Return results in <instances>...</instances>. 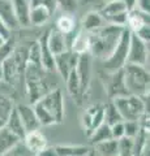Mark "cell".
<instances>
[{"label": "cell", "mask_w": 150, "mask_h": 156, "mask_svg": "<svg viewBox=\"0 0 150 156\" xmlns=\"http://www.w3.org/2000/svg\"><path fill=\"white\" fill-rule=\"evenodd\" d=\"M31 156H38V155H31Z\"/></svg>", "instance_id": "49"}, {"label": "cell", "mask_w": 150, "mask_h": 156, "mask_svg": "<svg viewBox=\"0 0 150 156\" xmlns=\"http://www.w3.org/2000/svg\"><path fill=\"white\" fill-rule=\"evenodd\" d=\"M18 142H21V139L11 133L5 126L0 128V156H3L7 151L14 147Z\"/></svg>", "instance_id": "25"}, {"label": "cell", "mask_w": 150, "mask_h": 156, "mask_svg": "<svg viewBox=\"0 0 150 156\" xmlns=\"http://www.w3.org/2000/svg\"><path fill=\"white\" fill-rule=\"evenodd\" d=\"M26 62V61H25ZM25 62L22 64L21 55L18 52H11L4 60L2 61V70H3V81H5L9 85H14L20 80L18 77L24 76L25 70Z\"/></svg>", "instance_id": "8"}, {"label": "cell", "mask_w": 150, "mask_h": 156, "mask_svg": "<svg viewBox=\"0 0 150 156\" xmlns=\"http://www.w3.org/2000/svg\"><path fill=\"white\" fill-rule=\"evenodd\" d=\"M4 126H5L11 133H13L16 136H18L21 140L24 139V136L26 135V131H25V129H24V125L21 122L20 117H18V113H17L16 108H13L12 112L9 113V116L7 117Z\"/></svg>", "instance_id": "22"}, {"label": "cell", "mask_w": 150, "mask_h": 156, "mask_svg": "<svg viewBox=\"0 0 150 156\" xmlns=\"http://www.w3.org/2000/svg\"><path fill=\"white\" fill-rule=\"evenodd\" d=\"M47 31L48 30H46L38 39V44H39V51H41V64L46 72H54L55 70L54 55L51 53L50 48L47 46Z\"/></svg>", "instance_id": "19"}, {"label": "cell", "mask_w": 150, "mask_h": 156, "mask_svg": "<svg viewBox=\"0 0 150 156\" xmlns=\"http://www.w3.org/2000/svg\"><path fill=\"white\" fill-rule=\"evenodd\" d=\"M33 108L41 126L59 124L64 119V96L60 89H52L39 98Z\"/></svg>", "instance_id": "1"}, {"label": "cell", "mask_w": 150, "mask_h": 156, "mask_svg": "<svg viewBox=\"0 0 150 156\" xmlns=\"http://www.w3.org/2000/svg\"><path fill=\"white\" fill-rule=\"evenodd\" d=\"M22 142H24V144L26 146V148L30 151L33 155L39 154L41 151L47 146L46 136L41 133L39 129L26 133V135L24 136V139H22Z\"/></svg>", "instance_id": "16"}, {"label": "cell", "mask_w": 150, "mask_h": 156, "mask_svg": "<svg viewBox=\"0 0 150 156\" xmlns=\"http://www.w3.org/2000/svg\"><path fill=\"white\" fill-rule=\"evenodd\" d=\"M65 83H67V90H68L69 95L73 98V100L77 101V104H81V100H82V94H81V86H80V80H79V76H77V72H76V68L72 69L69 76L67 77L65 80Z\"/></svg>", "instance_id": "24"}, {"label": "cell", "mask_w": 150, "mask_h": 156, "mask_svg": "<svg viewBox=\"0 0 150 156\" xmlns=\"http://www.w3.org/2000/svg\"><path fill=\"white\" fill-rule=\"evenodd\" d=\"M59 156H88L90 148L86 146H56Z\"/></svg>", "instance_id": "28"}, {"label": "cell", "mask_w": 150, "mask_h": 156, "mask_svg": "<svg viewBox=\"0 0 150 156\" xmlns=\"http://www.w3.org/2000/svg\"><path fill=\"white\" fill-rule=\"evenodd\" d=\"M111 138H112V136H111L110 126L106 122H103L102 125H99L98 128L89 135V142L95 146V144H98L101 142H103V140H107V139H111Z\"/></svg>", "instance_id": "29"}, {"label": "cell", "mask_w": 150, "mask_h": 156, "mask_svg": "<svg viewBox=\"0 0 150 156\" xmlns=\"http://www.w3.org/2000/svg\"><path fill=\"white\" fill-rule=\"evenodd\" d=\"M107 2H108V0H107Z\"/></svg>", "instance_id": "50"}, {"label": "cell", "mask_w": 150, "mask_h": 156, "mask_svg": "<svg viewBox=\"0 0 150 156\" xmlns=\"http://www.w3.org/2000/svg\"><path fill=\"white\" fill-rule=\"evenodd\" d=\"M47 72L42 66L31 64V62H25V70H24V78H25V85H26V92L31 103L42 98L48 91L52 89L48 87L46 76Z\"/></svg>", "instance_id": "3"}, {"label": "cell", "mask_w": 150, "mask_h": 156, "mask_svg": "<svg viewBox=\"0 0 150 156\" xmlns=\"http://www.w3.org/2000/svg\"><path fill=\"white\" fill-rule=\"evenodd\" d=\"M133 155V138L123 136L118 139V156H132Z\"/></svg>", "instance_id": "32"}, {"label": "cell", "mask_w": 150, "mask_h": 156, "mask_svg": "<svg viewBox=\"0 0 150 156\" xmlns=\"http://www.w3.org/2000/svg\"><path fill=\"white\" fill-rule=\"evenodd\" d=\"M29 3H30V7L42 5L47 8L51 14H54L57 11V0H29Z\"/></svg>", "instance_id": "38"}, {"label": "cell", "mask_w": 150, "mask_h": 156, "mask_svg": "<svg viewBox=\"0 0 150 156\" xmlns=\"http://www.w3.org/2000/svg\"><path fill=\"white\" fill-rule=\"evenodd\" d=\"M89 48H90V33L80 29L68 43V50L77 53V55H81V53L89 52Z\"/></svg>", "instance_id": "17"}, {"label": "cell", "mask_w": 150, "mask_h": 156, "mask_svg": "<svg viewBox=\"0 0 150 156\" xmlns=\"http://www.w3.org/2000/svg\"><path fill=\"white\" fill-rule=\"evenodd\" d=\"M75 27H76V21L72 14L63 13L61 16L56 20V30H59L61 34H64V35L72 34L75 31Z\"/></svg>", "instance_id": "27"}, {"label": "cell", "mask_w": 150, "mask_h": 156, "mask_svg": "<svg viewBox=\"0 0 150 156\" xmlns=\"http://www.w3.org/2000/svg\"><path fill=\"white\" fill-rule=\"evenodd\" d=\"M37 155L38 156H59L55 147H48V146H46V147L43 148L39 154H37Z\"/></svg>", "instance_id": "43"}, {"label": "cell", "mask_w": 150, "mask_h": 156, "mask_svg": "<svg viewBox=\"0 0 150 156\" xmlns=\"http://www.w3.org/2000/svg\"><path fill=\"white\" fill-rule=\"evenodd\" d=\"M110 76H111V78H110L108 85H107V95L110 99L112 100L115 98H122V96L129 95V92L124 83L123 69L116 72V73H111Z\"/></svg>", "instance_id": "13"}, {"label": "cell", "mask_w": 150, "mask_h": 156, "mask_svg": "<svg viewBox=\"0 0 150 156\" xmlns=\"http://www.w3.org/2000/svg\"><path fill=\"white\" fill-rule=\"evenodd\" d=\"M13 108L14 107H13L12 100L9 99L8 96L0 94V119L5 121L7 117L9 116V113L12 112Z\"/></svg>", "instance_id": "34"}, {"label": "cell", "mask_w": 150, "mask_h": 156, "mask_svg": "<svg viewBox=\"0 0 150 156\" xmlns=\"http://www.w3.org/2000/svg\"><path fill=\"white\" fill-rule=\"evenodd\" d=\"M33 154L26 148V146L24 144V142H18L14 147H12L9 151H7L3 156H31Z\"/></svg>", "instance_id": "36"}, {"label": "cell", "mask_w": 150, "mask_h": 156, "mask_svg": "<svg viewBox=\"0 0 150 156\" xmlns=\"http://www.w3.org/2000/svg\"><path fill=\"white\" fill-rule=\"evenodd\" d=\"M123 77L129 95H137V96L149 95L150 78L146 66L125 64V66L123 68Z\"/></svg>", "instance_id": "5"}, {"label": "cell", "mask_w": 150, "mask_h": 156, "mask_svg": "<svg viewBox=\"0 0 150 156\" xmlns=\"http://www.w3.org/2000/svg\"><path fill=\"white\" fill-rule=\"evenodd\" d=\"M104 23L106 22H104L103 17L101 16V13L98 11H90L82 18L81 29L88 33H93V31H97L98 29H101Z\"/></svg>", "instance_id": "21"}, {"label": "cell", "mask_w": 150, "mask_h": 156, "mask_svg": "<svg viewBox=\"0 0 150 156\" xmlns=\"http://www.w3.org/2000/svg\"><path fill=\"white\" fill-rule=\"evenodd\" d=\"M149 138V128L141 126L138 133L133 138V155L132 156H141L145 151V147L148 144Z\"/></svg>", "instance_id": "26"}, {"label": "cell", "mask_w": 150, "mask_h": 156, "mask_svg": "<svg viewBox=\"0 0 150 156\" xmlns=\"http://www.w3.org/2000/svg\"><path fill=\"white\" fill-rule=\"evenodd\" d=\"M145 25H149V13L141 12L137 8L129 9L127 13V23L125 27L130 33H137Z\"/></svg>", "instance_id": "15"}, {"label": "cell", "mask_w": 150, "mask_h": 156, "mask_svg": "<svg viewBox=\"0 0 150 156\" xmlns=\"http://www.w3.org/2000/svg\"><path fill=\"white\" fill-rule=\"evenodd\" d=\"M26 61L31 62V64L42 66V64H41V51H39V44H38V41L33 42L30 44V47H29L27 53H26Z\"/></svg>", "instance_id": "33"}, {"label": "cell", "mask_w": 150, "mask_h": 156, "mask_svg": "<svg viewBox=\"0 0 150 156\" xmlns=\"http://www.w3.org/2000/svg\"><path fill=\"white\" fill-rule=\"evenodd\" d=\"M129 39H130V31L127 27H124L122 33L118 44L115 50L110 55L108 58L103 60V69L106 73H116L122 70L127 64V57H128V48H129Z\"/></svg>", "instance_id": "6"}, {"label": "cell", "mask_w": 150, "mask_h": 156, "mask_svg": "<svg viewBox=\"0 0 150 156\" xmlns=\"http://www.w3.org/2000/svg\"><path fill=\"white\" fill-rule=\"evenodd\" d=\"M103 109H104V122L108 126L114 125L116 122H120V121H124L112 100L108 101L106 105H103Z\"/></svg>", "instance_id": "31"}, {"label": "cell", "mask_w": 150, "mask_h": 156, "mask_svg": "<svg viewBox=\"0 0 150 156\" xmlns=\"http://www.w3.org/2000/svg\"><path fill=\"white\" fill-rule=\"evenodd\" d=\"M90 53L85 52L79 55L77 58V64H76V72L80 80V86H81V94L84 96V94L89 89L90 83Z\"/></svg>", "instance_id": "11"}, {"label": "cell", "mask_w": 150, "mask_h": 156, "mask_svg": "<svg viewBox=\"0 0 150 156\" xmlns=\"http://www.w3.org/2000/svg\"><path fill=\"white\" fill-rule=\"evenodd\" d=\"M77 58L79 55L75 52H72L71 50H67L64 52L59 53V55L54 56V62H55V70L59 73L63 80H67V77L69 76V73L72 69L76 68L77 64Z\"/></svg>", "instance_id": "10"}, {"label": "cell", "mask_w": 150, "mask_h": 156, "mask_svg": "<svg viewBox=\"0 0 150 156\" xmlns=\"http://www.w3.org/2000/svg\"><path fill=\"white\" fill-rule=\"evenodd\" d=\"M3 81V70H2V66H0V82Z\"/></svg>", "instance_id": "46"}, {"label": "cell", "mask_w": 150, "mask_h": 156, "mask_svg": "<svg viewBox=\"0 0 150 156\" xmlns=\"http://www.w3.org/2000/svg\"><path fill=\"white\" fill-rule=\"evenodd\" d=\"M95 150L101 156H118V140L107 139L95 144Z\"/></svg>", "instance_id": "30"}, {"label": "cell", "mask_w": 150, "mask_h": 156, "mask_svg": "<svg viewBox=\"0 0 150 156\" xmlns=\"http://www.w3.org/2000/svg\"><path fill=\"white\" fill-rule=\"evenodd\" d=\"M47 46L50 48L52 55H59V53L68 50V41L67 35L61 34L56 29H48L47 31Z\"/></svg>", "instance_id": "14"}, {"label": "cell", "mask_w": 150, "mask_h": 156, "mask_svg": "<svg viewBox=\"0 0 150 156\" xmlns=\"http://www.w3.org/2000/svg\"><path fill=\"white\" fill-rule=\"evenodd\" d=\"M4 124H5V121H4V120H2V119H0V128H3V126H4Z\"/></svg>", "instance_id": "47"}, {"label": "cell", "mask_w": 150, "mask_h": 156, "mask_svg": "<svg viewBox=\"0 0 150 156\" xmlns=\"http://www.w3.org/2000/svg\"><path fill=\"white\" fill-rule=\"evenodd\" d=\"M14 16L20 27H29V14H30V3L29 0H12Z\"/></svg>", "instance_id": "20"}, {"label": "cell", "mask_w": 150, "mask_h": 156, "mask_svg": "<svg viewBox=\"0 0 150 156\" xmlns=\"http://www.w3.org/2000/svg\"><path fill=\"white\" fill-rule=\"evenodd\" d=\"M148 96L149 95H127L122 98H115L112 101L124 121H140L144 116H149V99L146 101Z\"/></svg>", "instance_id": "4"}, {"label": "cell", "mask_w": 150, "mask_h": 156, "mask_svg": "<svg viewBox=\"0 0 150 156\" xmlns=\"http://www.w3.org/2000/svg\"><path fill=\"white\" fill-rule=\"evenodd\" d=\"M123 2L125 3V5H127L128 9L134 8V4H136V0H123Z\"/></svg>", "instance_id": "44"}, {"label": "cell", "mask_w": 150, "mask_h": 156, "mask_svg": "<svg viewBox=\"0 0 150 156\" xmlns=\"http://www.w3.org/2000/svg\"><path fill=\"white\" fill-rule=\"evenodd\" d=\"M5 42H7V41H5V39H4V38H3L2 35H0V47H2V46L4 44V43H5Z\"/></svg>", "instance_id": "45"}, {"label": "cell", "mask_w": 150, "mask_h": 156, "mask_svg": "<svg viewBox=\"0 0 150 156\" xmlns=\"http://www.w3.org/2000/svg\"><path fill=\"white\" fill-rule=\"evenodd\" d=\"M18 113V117H20L21 122L24 125V129H25L26 133L29 131H34L38 130L41 128V124L37 119V115L34 112V108L33 105L29 104H18L17 107H14Z\"/></svg>", "instance_id": "12"}, {"label": "cell", "mask_w": 150, "mask_h": 156, "mask_svg": "<svg viewBox=\"0 0 150 156\" xmlns=\"http://www.w3.org/2000/svg\"><path fill=\"white\" fill-rule=\"evenodd\" d=\"M134 8L140 9L141 12L149 13L150 12V0H136Z\"/></svg>", "instance_id": "41"}, {"label": "cell", "mask_w": 150, "mask_h": 156, "mask_svg": "<svg viewBox=\"0 0 150 156\" xmlns=\"http://www.w3.org/2000/svg\"><path fill=\"white\" fill-rule=\"evenodd\" d=\"M0 35L5 39V41H9L11 37H12V31L4 25V22L2 21V20H0Z\"/></svg>", "instance_id": "42"}, {"label": "cell", "mask_w": 150, "mask_h": 156, "mask_svg": "<svg viewBox=\"0 0 150 156\" xmlns=\"http://www.w3.org/2000/svg\"><path fill=\"white\" fill-rule=\"evenodd\" d=\"M57 8L67 14H73L79 8V3L77 0H57Z\"/></svg>", "instance_id": "37"}, {"label": "cell", "mask_w": 150, "mask_h": 156, "mask_svg": "<svg viewBox=\"0 0 150 156\" xmlns=\"http://www.w3.org/2000/svg\"><path fill=\"white\" fill-rule=\"evenodd\" d=\"M128 11L129 9L123 0H108L98 12L103 17L106 23L125 27Z\"/></svg>", "instance_id": "7"}, {"label": "cell", "mask_w": 150, "mask_h": 156, "mask_svg": "<svg viewBox=\"0 0 150 156\" xmlns=\"http://www.w3.org/2000/svg\"><path fill=\"white\" fill-rule=\"evenodd\" d=\"M133 34H136L141 41H144L145 43H148L149 44V41H150V26L149 25L142 26L137 33H133Z\"/></svg>", "instance_id": "40"}, {"label": "cell", "mask_w": 150, "mask_h": 156, "mask_svg": "<svg viewBox=\"0 0 150 156\" xmlns=\"http://www.w3.org/2000/svg\"><path fill=\"white\" fill-rule=\"evenodd\" d=\"M0 20L11 31L20 29L16 16H14L12 0H0Z\"/></svg>", "instance_id": "18"}, {"label": "cell", "mask_w": 150, "mask_h": 156, "mask_svg": "<svg viewBox=\"0 0 150 156\" xmlns=\"http://www.w3.org/2000/svg\"><path fill=\"white\" fill-rule=\"evenodd\" d=\"M124 30L123 26H116L111 23L104 25L97 31L90 33V48L89 53L98 58L106 60L115 50L122 33Z\"/></svg>", "instance_id": "2"}, {"label": "cell", "mask_w": 150, "mask_h": 156, "mask_svg": "<svg viewBox=\"0 0 150 156\" xmlns=\"http://www.w3.org/2000/svg\"><path fill=\"white\" fill-rule=\"evenodd\" d=\"M88 156H94V152H93V151H90V152H89V155Z\"/></svg>", "instance_id": "48"}, {"label": "cell", "mask_w": 150, "mask_h": 156, "mask_svg": "<svg viewBox=\"0 0 150 156\" xmlns=\"http://www.w3.org/2000/svg\"><path fill=\"white\" fill-rule=\"evenodd\" d=\"M111 129V136L112 139H120L124 136V121H120V122H116L114 125L110 126Z\"/></svg>", "instance_id": "39"}, {"label": "cell", "mask_w": 150, "mask_h": 156, "mask_svg": "<svg viewBox=\"0 0 150 156\" xmlns=\"http://www.w3.org/2000/svg\"><path fill=\"white\" fill-rule=\"evenodd\" d=\"M148 58H149V44L141 41L136 34L130 33L127 64L146 66Z\"/></svg>", "instance_id": "9"}, {"label": "cell", "mask_w": 150, "mask_h": 156, "mask_svg": "<svg viewBox=\"0 0 150 156\" xmlns=\"http://www.w3.org/2000/svg\"><path fill=\"white\" fill-rule=\"evenodd\" d=\"M140 128H141V124L140 121H124V136H129V138H134L136 134L138 133Z\"/></svg>", "instance_id": "35"}, {"label": "cell", "mask_w": 150, "mask_h": 156, "mask_svg": "<svg viewBox=\"0 0 150 156\" xmlns=\"http://www.w3.org/2000/svg\"><path fill=\"white\" fill-rule=\"evenodd\" d=\"M51 17V13L47 8L42 5H35L30 7V14H29V22L30 26L39 27L48 21V18Z\"/></svg>", "instance_id": "23"}]
</instances>
